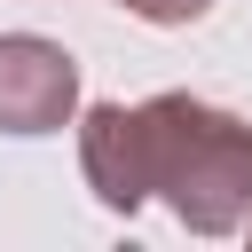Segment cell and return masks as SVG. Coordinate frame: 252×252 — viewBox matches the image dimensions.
Wrapping results in <instances>:
<instances>
[{"instance_id": "1", "label": "cell", "mask_w": 252, "mask_h": 252, "mask_svg": "<svg viewBox=\"0 0 252 252\" xmlns=\"http://www.w3.org/2000/svg\"><path fill=\"white\" fill-rule=\"evenodd\" d=\"M134 118V181L142 197H165L181 228L228 236L252 220V126L197 94H150Z\"/></svg>"}, {"instance_id": "2", "label": "cell", "mask_w": 252, "mask_h": 252, "mask_svg": "<svg viewBox=\"0 0 252 252\" xmlns=\"http://www.w3.org/2000/svg\"><path fill=\"white\" fill-rule=\"evenodd\" d=\"M79 110V63L71 47L39 39V32H8L0 39V134H55Z\"/></svg>"}, {"instance_id": "3", "label": "cell", "mask_w": 252, "mask_h": 252, "mask_svg": "<svg viewBox=\"0 0 252 252\" xmlns=\"http://www.w3.org/2000/svg\"><path fill=\"white\" fill-rule=\"evenodd\" d=\"M79 165H87V189L110 205V213H142V181H134V118L126 102H94L79 118Z\"/></svg>"}, {"instance_id": "4", "label": "cell", "mask_w": 252, "mask_h": 252, "mask_svg": "<svg viewBox=\"0 0 252 252\" xmlns=\"http://www.w3.org/2000/svg\"><path fill=\"white\" fill-rule=\"evenodd\" d=\"M118 8H134L142 24H197L213 0H118Z\"/></svg>"}]
</instances>
